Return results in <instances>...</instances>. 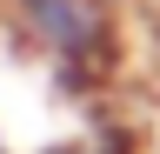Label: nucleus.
<instances>
[{"label":"nucleus","instance_id":"1","mask_svg":"<svg viewBox=\"0 0 160 154\" xmlns=\"http://www.w3.org/2000/svg\"><path fill=\"white\" fill-rule=\"evenodd\" d=\"M13 40L67 94H100L127 67V13L120 0H0Z\"/></svg>","mask_w":160,"mask_h":154},{"label":"nucleus","instance_id":"2","mask_svg":"<svg viewBox=\"0 0 160 154\" xmlns=\"http://www.w3.org/2000/svg\"><path fill=\"white\" fill-rule=\"evenodd\" d=\"M40 154H140V147H133V134L120 127V121H93L87 134H67V141H53V147H40Z\"/></svg>","mask_w":160,"mask_h":154},{"label":"nucleus","instance_id":"3","mask_svg":"<svg viewBox=\"0 0 160 154\" xmlns=\"http://www.w3.org/2000/svg\"><path fill=\"white\" fill-rule=\"evenodd\" d=\"M0 154H13V141H7V127H0Z\"/></svg>","mask_w":160,"mask_h":154}]
</instances>
